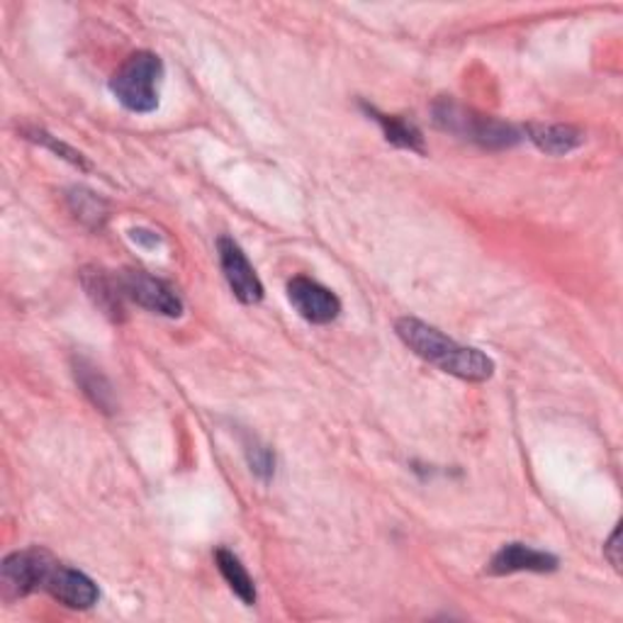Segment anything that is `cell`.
<instances>
[{
  "instance_id": "cell-1",
  "label": "cell",
  "mask_w": 623,
  "mask_h": 623,
  "mask_svg": "<svg viewBox=\"0 0 623 623\" xmlns=\"http://www.w3.org/2000/svg\"><path fill=\"white\" fill-rule=\"evenodd\" d=\"M395 331L411 353H417L419 359L437 365L443 373L461 377V381L485 383L495 373L492 359H487L483 351L461 347L458 341L449 339L446 333H441L437 327H429L427 321L403 317L397 319Z\"/></svg>"
},
{
  "instance_id": "cell-2",
  "label": "cell",
  "mask_w": 623,
  "mask_h": 623,
  "mask_svg": "<svg viewBox=\"0 0 623 623\" xmlns=\"http://www.w3.org/2000/svg\"><path fill=\"white\" fill-rule=\"evenodd\" d=\"M163 61L151 52H137L110 78V91L129 113L147 115L159 107Z\"/></svg>"
},
{
  "instance_id": "cell-3",
  "label": "cell",
  "mask_w": 623,
  "mask_h": 623,
  "mask_svg": "<svg viewBox=\"0 0 623 623\" xmlns=\"http://www.w3.org/2000/svg\"><path fill=\"white\" fill-rule=\"evenodd\" d=\"M433 122H437L441 129L453 132V135L471 139L487 149L514 147L521 139L519 132L507 125V122L477 115L473 110H465L463 105L453 103V100H439V103L433 105Z\"/></svg>"
},
{
  "instance_id": "cell-4",
  "label": "cell",
  "mask_w": 623,
  "mask_h": 623,
  "mask_svg": "<svg viewBox=\"0 0 623 623\" xmlns=\"http://www.w3.org/2000/svg\"><path fill=\"white\" fill-rule=\"evenodd\" d=\"M120 287L132 303L141 305L144 309H151L156 315L163 317H181L183 315V299L178 295L173 287L161 281V277H154L144 271H125L120 273Z\"/></svg>"
},
{
  "instance_id": "cell-5",
  "label": "cell",
  "mask_w": 623,
  "mask_h": 623,
  "mask_svg": "<svg viewBox=\"0 0 623 623\" xmlns=\"http://www.w3.org/2000/svg\"><path fill=\"white\" fill-rule=\"evenodd\" d=\"M52 553L42 548H27L8 555L3 560V587L10 597H27L44 587L52 570Z\"/></svg>"
},
{
  "instance_id": "cell-6",
  "label": "cell",
  "mask_w": 623,
  "mask_h": 623,
  "mask_svg": "<svg viewBox=\"0 0 623 623\" xmlns=\"http://www.w3.org/2000/svg\"><path fill=\"white\" fill-rule=\"evenodd\" d=\"M287 299L297 315L312 325H329L341 315V299L307 275H297L287 283Z\"/></svg>"
},
{
  "instance_id": "cell-7",
  "label": "cell",
  "mask_w": 623,
  "mask_h": 623,
  "mask_svg": "<svg viewBox=\"0 0 623 623\" xmlns=\"http://www.w3.org/2000/svg\"><path fill=\"white\" fill-rule=\"evenodd\" d=\"M217 251H219L222 273H225L227 283L231 287V293L237 295V299H241L243 305L261 303V299H263V283H261V277L256 275L253 265L249 263L247 253L241 251L239 243L227 239V237H222L217 241Z\"/></svg>"
},
{
  "instance_id": "cell-8",
  "label": "cell",
  "mask_w": 623,
  "mask_h": 623,
  "mask_svg": "<svg viewBox=\"0 0 623 623\" xmlns=\"http://www.w3.org/2000/svg\"><path fill=\"white\" fill-rule=\"evenodd\" d=\"M42 589L69 609H91L100 599L98 585L91 580V577L81 570H76V567L61 565L59 560H54Z\"/></svg>"
},
{
  "instance_id": "cell-9",
  "label": "cell",
  "mask_w": 623,
  "mask_h": 623,
  "mask_svg": "<svg viewBox=\"0 0 623 623\" xmlns=\"http://www.w3.org/2000/svg\"><path fill=\"white\" fill-rule=\"evenodd\" d=\"M558 567V558L545 551L531 548L526 543H507L495 553L489 560V573L492 575H511V573H553Z\"/></svg>"
},
{
  "instance_id": "cell-10",
  "label": "cell",
  "mask_w": 623,
  "mask_h": 623,
  "mask_svg": "<svg viewBox=\"0 0 623 623\" xmlns=\"http://www.w3.org/2000/svg\"><path fill=\"white\" fill-rule=\"evenodd\" d=\"M83 285L88 295L93 297V303L110 315L113 319H122L125 312V293L120 287L117 275H107L105 271H83Z\"/></svg>"
},
{
  "instance_id": "cell-11",
  "label": "cell",
  "mask_w": 623,
  "mask_h": 623,
  "mask_svg": "<svg viewBox=\"0 0 623 623\" xmlns=\"http://www.w3.org/2000/svg\"><path fill=\"white\" fill-rule=\"evenodd\" d=\"M529 139L545 154L563 156L575 151L585 141V135L573 125H529Z\"/></svg>"
},
{
  "instance_id": "cell-12",
  "label": "cell",
  "mask_w": 623,
  "mask_h": 623,
  "mask_svg": "<svg viewBox=\"0 0 623 623\" xmlns=\"http://www.w3.org/2000/svg\"><path fill=\"white\" fill-rule=\"evenodd\" d=\"M73 375H76V383L81 385V389L86 393V397L91 399L98 409H103V411L115 409L113 385L107 383V377L100 373L93 363H88L86 359H76Z\"/></svg>"
},
{
  "instance_id": "cell-13",
  "label": "cell",
  "mask_w": 623,
  "mask_h": 623,
  "mask_svg": "<svg viewBox=\"0 0 623 623\" xmlns=\"http://www.w3.org/2000/svg\"><path fill=\"white\" fill-rule=\"evenodd\" d=\"M363 110L377 122V125H381L383 135L389 144H395V147H399V149L424 154V137H421V132L415 125H411V122H407L403 117H395V115L377 113V110L371 107V105H363Z\"/></svg>"
},
{
  "instance_id": "cell-14",
  "label": "cell",
  "mask_w": 623,
  "mask_h": 623,
  "mask_svg": "<svg viewBox=\"0 0 623 623\" xmlns=\"http://www.w3.org/2000/svg\"><path fill=\"white\" fill-rule=\"evenodd\" d=\"M215 560L222 577H225V582L229 585V589L234 594H237L243 604L253 607L256 604V585L251 580V575L247 573V567L241 565V560L227 548H219L215 553Z\"/></svg>"
},
{
  "instance_id": "cell-15",
  "label": "cell",
  "mask_w": 623,
  "mask_h": 623,
  "mask_svg": "<svg viewBox=\"0 0 623 623\" xmlns=\"http://www.w3.org/2000/svg\"><path fill=\"white\" fill-rule=\"evenodd\" d=\"M69 203H71V209L76 213V217H81L83 222H88V225H93V227L103 225L105 203L98 195L88 193V191H73L69 195Z\"/></svg>"
},
{
  "instance_id": "cell-16",
  "label": "cell",
  "mask_w": 623,
  "mask_h": 623,
  "mask_svg": "<svg viewBox=\"0 0 623 623\" xmlns=\"http://www.w3.org/2000/svg\"><path fill=\"white\" fill-rule=\"evenodd\" d=\"M25 135L30 137V139H35V141H39V144H44V147L47 149H52L54 154H59L61 159H66V161H71L73 166H81V169H88V163H86V159L78 151H73L69 144H64V141H59L57 137H52V135H47V132L44 129H27Z\"/></svg>"
},
{
  "instance_id": "cell-17",
  "label": "cell",
  "mask_w": 623,
  "mask_h": 623,
  "mask_svg": "<svg viewBox=\"0 0 623 623\" xmlns=\"http://www.w3.org/2000/svg\"><path fill=\"white\" fill-rule=\"evenodd\" d=\"M247 458H249V465H251V471L263 477V480H271L273 473H275V455L269 446H261L259 441H253L247 446Z\"/></svg>"
},
{
  "instance_id": "cell-18",
  "label": "cell",
  "mask_w": 623,
  "mask_h": 623,
  "mask_svg": "<svg viewBox=\"0 0 623 623\" xmlns=\"http://www.w3.org/2000/svg\"><path fill=\"white\" fill-rule=\"evenodd\" d=\"M619 541H621V529H614V533H611V539L607 541V545H604V553H607V558H609V563L616 567V570H621V555H619V551H621V545H619Z\"/></svg>"
}]
</instances>
